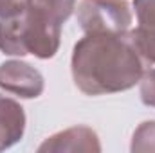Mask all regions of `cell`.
Returning a JSON list of instances; mask_svg holds the SVG:
<instances>
[{"instance_id":"obj_1","label":"cell","mask_w":155,"mask_h":153,"mask_svg":"<svg viewBox=\"0 0 155 153\" xmlns=\"http://www.w3.org/2000/svg\"><path fill=\"white\" fill-rule=\"evenodd\" d=\"M146 63L124 34H85L72 49L71 72L78 90L87 96L117 94L134 88Z\"/></svg>"},{"instance_id":"obj_2","label":"cell","mask_w":155,"mask_h":153,"mask_svg":"<svg viewBox=\"0 0 155 153\" xmlns=\"http://www.w3.org/2000/svg\"><path fill=\"white\" fill-rule=\"evenodd\" d=\"M60 38L61 24L31 5L16 16L0 18V52L5 56L49 60L56 56Z\"/></svg>"},{"instance_id":"obj_3","label":"cell","mask_w":155,"mask_h":153,"mask_svg":"<svg viewBox=\"0 0 155 153\" xmlns=\"http://www.w3.org/2000/svg\"><path fill=\"white\" fill-rule=\"evenodd\" d=\"M126 0H79L78 24L85 34H124L132 25Z\"/></svg>"},{"instance_id":"obj_4","label":"cell","mask_w":155,"mask_h":153,"mask_svg":"<svg viewBox=\"0 0 155 153\" xmlns=\"http://www.w3.org/2000/svg\"><path fill=\"white\" fill-rule=\"evenodd\" d=\"M0 88L20 99H36L43 94L45 79L33 65L22 60H9L0 63Z\"/></svg>"},{"instance_id":"obj_5","label":"cell","mask_w":155,"mask_h":153,"mask_svg":"<svg viewBox=\"0 0 155 153\" xmlns=\"http://www.w3.org/2000/svg\"><path fill=\"white\" fill-rule=\"evenodd\" d=\"M40 153H99L101 142L97 133L88 126H72L47 137L38 146Z\"/></svg>"},{"instance_id":"obj_6","label":"cell","mask_w":155,"mask_h":153,"mask_svg":"<svg viewBox=\"0 0 155 153\" xmlns=\"http://www.w3.org/2000/svg\"><path fill=\"white\" fill-rule=\"evenodd\" d=\"M137 27L128 31V38L148 67L155 65V0H134Z\"/></svg>"},{"instance_id":"obj_7","label":"cell","mask_w":155,"mask_h":153,"mask_svg":"<svg viewBox=\"0 0 155 153\" xmlns=\"http://www.w3.org/2000/svg\"><path fill=\"white\" fill-rule=\"evenodd\" d=\"M25 121L24 106L0 94V151L22 141L25 133Z\"/></svg>"},{"instance_id":"obj_8","label":"cell","mask_w":155,"mask_h":153,"mask_svg":"<svg viewBox=\"0 0 155 153\" xmlns=\"http://www.w3.org/2000/svg\"><path fill=\"white\" fill-rule=\"evenodd\" d=\"M31 7L54 18L61 25L71 18L76 9V0H31Z\"/></svg>"},{"instance_id":"obj_9","label":"cell","mask_w":155,"mask_h":153,"mask_svg":"<svg viewBox=\"0 0 155 153\" xmlns=\"http://www.w3.org/2000/svg\"><path fill=\"white\" fill-rule=\"evenodd\" d=\"M132 153H155V121L141 122L132 135Z\"/></svg>"},{"instance_id":"obj_10","label":"cell","mask_w":155,"mask_h":153,"mask_svg":"<svg viewBox=\"0 0 155 153\" xmlns=\"http://www.w3.org/2000/svg\"><path fill=\"white\" fill-rule=\"evenodd\" d=\"M139 94L141 101L146 106L155 108V69L144 70V74L139 79Z\"/></svg>"},{"instance_id":"obj_11","label":"cell","mask_w":155,"mask_h":153,"mask_svg":"<svg viewBox=\"0 0 155 153\" xmlns=\"http://www.w3.org/2000/svg\"><path fill=\"white\" fill-rule=\"evenodd\" d=\"M31 0H0V18H9L29 9Z\"/></svg>"}]
</instances>
